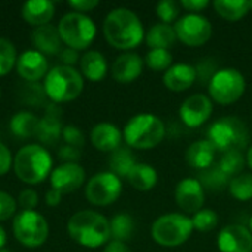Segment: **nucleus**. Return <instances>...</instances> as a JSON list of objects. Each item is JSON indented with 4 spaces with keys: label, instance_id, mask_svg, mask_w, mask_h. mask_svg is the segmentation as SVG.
Returning a JSON list of instances; mask_svg holds the SVG:
<instances>
[{
    "label": "nucleus",
    "instance_id": "20",
    "mask_svg": "<svg viewBox=\"0 0 252 252\" xmlns=\"http://www.w3.org/2000/svg\"><path fill=\"white\" fill-rule=\"evenodd\" d=\"M32 44L35 46L37 52L43 55H56L62 52V38L56 27L47 24L37 27L31 34Z\"/></svg>",
    "mask_w": 252,
    "mask_h": 252
},
{
    "label": "nucleus",
    "instance_id": "18",
    "mask_svg": "<svg viewBox=\"0 0 252 252\" xmlns=\"http://www.w3.org/2000/svg\"><path fill=\"white\" fill-rule=\"evenodd\" d=\"M62 109L58 106V103H49L46 106V115L40 120L37 127V139L46 145H53L59 136L62 134V123H61Z\"/></svg>",
    "mask_w": 252,
    "mask_h": 252
},
{
    "label": "nucleus",
    "instance_id": "25",
    "mask_svg": "<svg viewBox=\"0 0 252 252\" xmlns=\"http://www.w3.org/2000/svg\"><path fill=\"white\" fill-rule=\"evenodd\" d=\"M81 72L90 81H100L108 72V63L100 52L90 50L81 58Z\"/></svg>",
    "mask_w": 252,
    "mask_h": 252
},
{
    "label": "nucleus",
    "instance_id": "45",
    "mask_svg": "<svg viewBox=\"0 0 252 252\" xmlns=\"http://www.w3.org/2000/svg\"><path fill=\"white\" fill-rule=\"evenodd\" d=\"M68 4L75 12L81 13V12H89V10L94 9L99 4V1L97 0H71V1H68Z\"/></svg>",
    "mask_w": 252,
    "mask_h": 252
},
{
    "label": "nucleus",
    "instance_id": "28",
    "mask_svg": "<svg viewBox=\"0 0 252 252\" xmlns=\"http://www.w3.org/2000/svg\"><path fill=\"white\" fill-rule=\"evenodd\" d=\"M38 123H40V120L34 114H31L28 111H21L12 117L10 131L19 139H28L37 133Z\"/></svg>",
    "mask_w": 252,
    "mask_h": 252
},
{
    "label": "nucleus",
    "instance_id": "24",
    "mask_svg": "<svg viewBox=\"0 0 252 252\" xmlns=\"http://www.w3.org/2000/svg\"><path fill=\"white\" fill-rule=\"evenodd\" d=\"M216 148L205 139L192 143L186 151V161L190 167L198 170H207L214 165L216 161Z\"/></svg>",
    "mask_w": 252,
    "mask_h": 252
},
{
    "label": "nucleus",
    "instance_id": "23",
    "mask_svg": "<svg viewBox=\"0 0 252 252\" xmlns=\"http://www.w3.org/2000/svg\"><path fill=\"white\" fill-rule=\"evenodd\" d=\"M53 13L55 4L50 0H28L22 6V18L35 28L47 25L53 18Z\"/></svg>",
    "mask_w": 252,
    "mask_h": 252
},
{
    "label": "nucleus",
    "instance_id": "38",
    "mask_svg": "<svg viewBox=\"0 0 252 252\" xmlns=\"http://www.w3.org/2000/svg\"><path fill=\"white\" fill-rule=\"evenodd\" d=\"M155 10H157L158 18L161 19V22L171 24V22L177 21V16L180 13V4L173 0H164L157 4Z\"/></svg>",
    "mask_w": 252,
    "mask_h": 252
},
{
    "label": "nucleus",
    "instance_id": "9",
    "mask_svg": "<svg viewBox=\"0 0 252 252\" xmlns=\"http://www.w3.org/2000/svg\"><path fill=\"white\" fill-rule=\"evenodd\" d=\"M245 86V77L236 68H223L210 80L208 93L214 102L220 105H230L242 97Z\"/></svg>",
    "mask_w": 252,
    "mask_h": 252
},
{
    "label": "nucleus",
    "instance_id": "13",
    "mask_svg": "<svg viewBox=\"0 0 252 252\" xmlns=\"http://www.w3.org/2000/svg\"><path fill=\"white\" fill-rule=\"evenodd\" d=\"M211 114H213V102L205 94L189 96L179 109V115L182 121L190 128H196L205 124L210 120Z\"/></svg>",
    "mask_w": 252,
    "mask_h": 252
},
{
    "label": "nucleus",
    "instance_id": "22",
    "mask_svg": "<svg viewBox=\"0 0 252 252\" xmlns=\"http://www.w3.org/2000/svg\"><path fill=\"white\" fill-rule=\"evenodd\" d=\"M90 139L96 149L102 152H114L120 148L123 134L117 126L109 123H100L93 127Z\"/></svg>",
    "mask_w": 252,
    "mask_h": 252
},
{
    "label": "nucleus",
    "instance_id": "8",
    "mask_svg": "<svg viewBox=\"0 0 252 252\" xmlns=\"http://www.w3.org/2000/svg\"><path fill=\"white\" fill-rule=\"evenodd\" d=\"M58 31L62 41L74 50L87 49L96 37L94 22L84 13L78 12L63 15L59 21Z\"/></svg>",
    "mask_w": 252,
    "mask_h": 252
},
{
    "label": "nucleus",
    "instance_id": "33",
    "mask_svg": "<svg viewBox=\"0 0 252 252\" xmlns=\"http://www.w3.org/2000/svg\"><path fill=\"white\" fill-rule=\"evenodd\" d=\"M245 164H247V158L244 157V154L241 151H232L223 154L217 165L226 176L233 179L241 174Z\"/></svg>",
    "mask_w": 252,
    "mask_h": 252
},
{
    "label": "nucleus",
    "instance_id": "47",
    "mask_svg": "<svg viewBox=\"0 0 252 252\" xmlns=\"http://www.w3.org/2000/svg\"><path fill=\"white\" fill-rule=\"evenodd\" d=\"M10 165H12V157H10V152L9 149L0 142V176L6 174L9 170H10Z\"/></svg>",
    "mask_w": 252,
    "mask_h": 252
},
{
    "label": "nucleus",
    "instance_id": "51",
    "mask_svg": "<svg viewBox=\"0 0 252 252\" xmlns=\"http://www.w3.org/2000/svg\"><path fill=\"white\" fill-rule=\"evenodd\" d=\"M6 245V232L3 230V227L0 226V251H1V248Z\"/></svg>",
    "mask_w": 252,
    "mask_h": 252
},
{
    "label": "nucleus",
    "instance_id": "7",
    "mask_svg": "<svg viewBox=\"0 0 252 252\" xmlns=\"http://www.w3.org/2000/svg\"><path fill=\"white\" fill-rule=\"evenodd\" d=\"M192 230H193L192 219H189L185 214L171 213L157 219L152 224L151 233H152V239L158 245L171 248L185 244L192 235Z\"/></svg>",
    "mask_w": 252,
    "mask_h": 252
},
{
    "label": "nucleus",
    "instance_id": "29",
    "mask_svg": "<svg viewBox=\"0 0 252 252\" xmlns=\"http://www.w3.org/2000/svg\"><path fill=\"white\" fill-rule=\"evenodd\" d=\"M136 165V158L128 148H118L111 154L109 168L117 177H127Z\"/></svg>",
    "mask_w": 252,
    "mask_h": 252
},
{
    "label": "nucleus",
    "instance_id": "4",
    "mask_svg": "<svg viewBox=\"0 0 252 252\" xmlns=\"http://www.w3.org/2000/svg\"><path fill=\"white\" fill-rule=\"evenodd\" d=\"M207 140L216 148L217 152H242L248 146L250 131L242 120L236 117H223L210 126Z\"/></svg>",
    "mask_w": 252,
    "mask_h": 252
},
{
    "label": "nucleus",
    "instance_id": "21",
    "mask_svg": "<svg viewBox=\"0 0 252 252\" xmlns=\"http://www.w3.org/2000/svg\"><path fill=\"white\" fill-rule=\"evenodd\" d=\"M164 84L171 92H185L196 80V71L189 63H176L171 65L164 74Z\"/></svg>",
    "mask_w": 252,
    "mask_h": 252
},
{
    "label": "nucleus",
    "instance_id": "54",
    "mask_svg": "<svg viewBox=\"0 0 252 252\" xmlns=\"http://www.w3.org/2000/svg\"><path fill=\"white\" fill-rule=\"evenodd\" d=\"M250 10H252V1H250Z\"/></svg>",
    "mask_w": 252,
    "mask_h": 252
},
{
    "label": "nucleus",
    "instance_id": "41",
    "mask_svg": "<svg viewBox=\"0 0 252 252\" xmlns=\"http://www.w3.org/2000/svg\"><path fill=\"white\" fill-rule=\"evenodd\" d=\"M195 71H196V78L201 81V84H205V81L210 83V80L213 78V75L217 72L216 65H214L210 59L201 61V62L198 63V66L195 68Z\"/></svg>",
    "mask_w": 252,
    "mask_h": 252
},
{
    "label": "nucleus",
    "instance_id": "44",
    "mask_svg": "<svg viewBox=\"0 0 252 252\" xmlns=\"http://www.w3.org/2000/svg\"><path fill=\"white\" fill-rule=\"evenodd\" d=\"M59 158L63 159V161H68V162L74 164V161H77V159L81 158V151L78 148L65 145V146H62L59 149Z\"/></svg>",
    "mask_w": 252,
    "mask_h": 252
},
{
    "label": "nucleus",
    "instance_id": "53",
    "mask_svg": "<svg viewBox=\"0 0 252 252\" xmlns=\"http://www.w3.org/2000/svg\"><path fill=\"white\" fill-rule=\"evenodd\" d=\"M250 230H251V233H252V216H251V219H250Z\"/></svg>",
    "mask_w": 252,
    "mask_h": 252
},
{
    "label": "nucleus",
    "instance_id": "37",
    "mask_svg": "<svg viewBox=\"0 0 252 252\" xmlns=\"http://www.w3.org/2000/svg\"><path fill=\"white\" fill-rule=\"evenodd\" d=\"M192 223H193V229H196L199 232H211L213 229H216V226L219 223V217H217L216 211H213L210 208H202L196 214H193Z\"/></svg>",
    "mask_w": 252,
    "mask_h": 252
},
{
    "label": "nucleus",
    "instance_id": "30",
    "mask_svg": "<svg viewBox=\"0 0 252 252\" xmlns=\"http://www.w3.org/2000/svg\"><path fill=\"white\" fill-rule=\"evenodd\" d=\"M198 180L202 185V188L210 192H221L224 189H229L230 183V177L226 176L217 164L211 165L207 170H202Z\"/></svg>",
    "mask_w": 252,
    "mask_h": 252
},
{
    "label": "nucleus",
    "instance_id": "48",
    "mask_svg": "<svg viewBox=\"0 0 252 252\" xmlns=\"http://www.w3.org/2000/svg\"><path fill=\"white\" fill-rule=\"evenodd\" d=\"M61 56V61L66 65V66H72L77 61H78V53L77 50L71 49V47H65L62 49V52L59 53Z\"/></svg>",
    "mask_w": 252,
    "mask_h": 252
},
{
    "label": "nucleus",
    "instance_id": "40",
    "mask_svg": "<svg viewBox=\"0 0 252 252\" xmlns=\"http://www.w3.org/2000/svg\"><path fill=\"white\" fill-rule=\"evenodd\" d=\"M16 211V202L15 199L6 193L0 190V221L10 219Z\"/></svg>",
    "mask_w": 252,
    "mask_h": 252
},
{
    "label": "nucleus",
    "instance_id": "31",
    "mask_svg": "<svg viewBox=\"0 0 252 252\" xmlns=\"http://www.w3.org/2000/svg\"><path fill=\"white\" fill-rule=\"evenodd\" d=\"M213 6L227 21H239L250 12V1L247 0H216Z\"/></svg>",
    "mask_w": 252,
    "mask_h": 252
},
{
    "label": "nucleus",
    "instance_id": "2",
    "mask_svg": "<svg viewBox=\"0 0 252 252\" xmlns=\"http://www.w3.org/2000/svg\"><path fill=\"white\" fill-rule=\"evenodd\" d=\"M69 236L86 248H99L111 239L109 221L92 210L75 213L68 221Z\"/></svg>",
    "mask_w": 252,
    "mask_h": 252
},
{
    "label": "nucleus",
    "instance_id": "14",
    "mask_svg": "<svg viewBox=\"0 0 252 252\" xmlns=\"http://www.w3.org/2000/svg\"><path fill=\"white\" fill-rule=\"evenodd\" d=\"M176 204L188 214H196L202 210L205 192L198 179H183L176 186Z\"/></svg>",
    "mask_w": 252,
    "mask_h": 252
},
{
    "label": "nucleus",
    "instance_id": "49",
    "mask_svg": "<svg viewBox=\"0 0 252 252\" xmlns=\"http://www.w3.org/2000/svg\"><path fill=\"white\" fill-rule=\"evenodd\" d=\"M61 199H62V193L58 192V190H55V189H50V190L46 193V204L50 205V207L59 205Z\"/></svg>",
    "mask_w": 252,
    "mask_h": 252
},
{
    "label": "nucleus",
    "instance_id": "32",
    "mask_svg": "<svg viewBox=\"0 0 252 252\" xmlns=\"http://www.w3.org/2000/svg\"><path fill=\"white\" fill-rule=\"evenodd\" d=\"M111 238L118 242H126L131 238L134 230V221L128 214H117L111 221Z\"/></svg>",
    "mask_w": 252,
    "mask_h": 252
},
{
    "label": "nucleus",
    "instance_id": "42",
    "mask_svg": "<svg viewBox=\"0 0 252 252\" xmlns=\"http://www.w3.org/2000/svg\"><path fill=\"white\" fill-rule=\"evenodd\" d=\"M18 202H19L22 211H32L35 208V205L38 204V196L34 190L27 189V190H22L19 193Z\"/></svg>",
    "mask_w": 252,
    "mask_h": 252
},
{
    "label": "nucleus",
    "instance_id": "43",
    "mask_svg": "<svg viewBox=\"0 0 252 252\" xmlns=\"http://www.w3.org/2000/svg\"><path fill=\"white\" fill-rule=\"evenodd\" d=\"M43 94H46V92H44V87H40V86H37L35 83H31V84H28L27 87H25V90H24V99H25V102H28V103H38L41 99H43Z\"/></svg>",
    "mask_w": 252,
    "mask_h": 252
},
{
    "label": "nucleus",
    "instance_id": "3",
    "mask_svg": "<svg viewBox=\"0 0 252 252\" xmlns=\"http://www.w3.org/2000/svg\"><path fill=\"white\" fill-rule=\"evenodd\" d=\"M123 137L130 148L152 149L165 137V126L154 114H137L128 120Z\"/></svg>",
    "mask_w": 252,
    "mask_h": 252
},
{
    "label": "nucleus",
    "instance_id": "16",
    "mask_svg": "<svg viewBox=\"0 0 252 252\" xmlns=\"http://www.w3.org/2000/svg\"><path fill=\"white\" fill-rule=\"evenodd\" d=\"M84 177H86V173L81 165L75 162L74 164L66 162L52 171L50 185H52V189L63 195V193L77 190L84 183Z\"/></svg>",
    "mask_w": 252,
    "mask_h": 252
},
{
    "label": "nucleus",
    "instance_id": "10",
    "mask_svg": "<svg viewBox=\"0 0 252 252\" xmlns=\"http://www.w3.org/2000/svg\"><path fill=\"white\" fill-rule=\"evenodd\" d=\"M13 233L18 242L28 248L41 247L49 236V224L46 219L32 211H21L13 220Z\"/></svg>",
    "mask_w": 252,
    "mask_h": 252
},
{
    "label": "nucleus",
    "instance_id": "11",
    "mask_svg": "<svg viewBox=\"0 0 252 252\" xmlns=\"http://www.w3.org/2000/svg\"><path fill=\"white\" fill-rule=\"evenodd\" d=\"M176 37L186 46L198 47L205 44L213 34L211 22L199 13H188L174 24Z\"/></svg>",
    "mask_w": 252,
    "mask_h": 252
},
{
    "label": "nucleus",
    "instance_id": "17",
    "mask_svg": "<svg viewBox=\"0 0 252 252\" xmlns=\"http://www.w3.org/2000/svg\"><path fill=\"white\" fill-rule=\"evenodd\" d=\"M16 71L28 83H35L46 75V56L37 50H27L16 59Z\"/></svg>",
    "mask_w": 252,
    "mask_h": 252
},
{
    "label": "nucleus",
    "instance_id": "46",
    "mask_svg": "<svg viewBox=\"0 0 252 252\" xmlns=\"http://www.w3.org/2000/svg\"><path fill=\"white\" fill-rule=\"evenodd\" d=\"M208 0H182L180 6L185 7L188 12L190 13H198L201 10H204L205 7H208Z\"/></svg>",
    "mask_w": 252,
    "mask_h": 252
},
{
    "label": "nucleus",
    "instance_id": "27",
    "mask_svg": "<svg viewBox=\"0 0 252 252\" xmlns=\"http://www.w3.org/2000/svg\"><path fill=\"white\" fill-rule=\"evenodd\" d=\"M127 180L134 189L140 192H148L155 188L158 182V173L154 167L148 164H136L127 176Z\"/></svg>",
    "mask_w": 252,
    "mask_h": 252
},
{
    "label": "nucleus",
    "instance_id": "55",
    "mask_svg": "<svg viewBox=\"0 0 252 252\" xmlns=\"http://www.w3.org/2000/svg\"><path fill=\"white\" fill-rule=\"evenodd\" d=\"M0 252H7V251H0Z\"/></svg>",
    "mask_w": 252,
    "mask_h": 252
},
{
    "label": "nucleus",
    "instance_id": "12",
    "mask_svg": "<svg viewBox=\"0 0 252 252\" xmlns=\"http://www.w3.org/2000/svg\"><path fill=\"white\" fill-rule=\"evenodd\" d=\"M123 186L120 177L111 171L97 173L93 176L86 186V198L90 204L105 207L114 204L121 195Z\"/></svg>",
    "mask_w": 252,
    "mask_h": 252
},
{
    "label": "nucleus",
    "instance_id": "1",
    "mask_svg": "<svg viewBox=\"0 0 252 252\" xmlns=\"http://www.w3.org/2000/svg\"><path fill=\"white\" fill-rule=\"evenodd\" d=\"M103 34L106 41L120 50L134 49L145 38L142 21L133 10L126 7H117L106 15Z\"/></svg>",
    "mask_w": 252,
    "mask_h": 252
},
{
    "label": "nucleus",
    "instance_id": "50",
    "mask_svg": "<svg viewBox=\"0 0 252 252\" xmlns=\"http://www.w3.org/2000/svg\"><path fill=\"white\" fill-rule=\"evenodd\" d=\"M103 252H131L128 250V247L124 242H118V241H112L106 245Z\"/></svg>",
    "mask_w": 252,
    "mask_h": 252
},
{
    "label": "nucleus",
    "instance_id": "34",
    "mask_svg": "<svg viewBox=\"0 0 252 252\" xmlns=\"http://www.w3.org/2000/svg\"><path fill=\"white\" fill-rule=\"evenodd\" d=\"M229 192L238 201L252 199V174H239L230 179Z\"/></svg>",
    "mask_w": 252,
    "mask_h": 252
},
{
    "label": "nucleus",
    "instance_id": "19",
    "mask_svg": "<svg viewBox=\"0 0 252 252\" xmlns=\"http://www.w3.org/2000/svg\"><path fill=\"white\" fill-rule=\"evenodd\" d=\"M112 77L123 84L134 81L143 71V59L133 52L120 55L112 63Z\"/></svg>",
    "mask_w": 252,
    "mask_h": 252
},
{
    "label": "nucleus",
    "instance_id": "35",
    "mask_svg": "<svg viewBox=\"0 0 252 252\" xmlns=\"http://www.w3.org/2000/svg\"><path fill=\"white\" fill-rule=\"evenodd\" d=\"M145 62L152 71H167L173 63V55L167 49H151Z\"/></svg>",
    "mask_w": 252,
    "mask_h": 252
},
{
    "label": "nucleus",
    "instance_id": "39",
    "mask_svg": "<svg viewBox=\"0 0 252 252\" xmlns=\"http://www.w3.org/2000/svg\"><path fill=\"white\" fill-rule=\"evenodd\" d=\"M62 137L69 146H74L78 149L84 146V136L80 131V128H77L75 126H65L62 130Z\"/></svg>",
    "mask_w": 252,
    "mask_h": 252
},
{
    "label": "nucleus",
    "instance_id": "15",
    "mask_svg": "<svg viewBox=\"0 0 252 252\" xmlns=\"http://www.w3.org/2000/svg\"><path fill=\"white\" fill-rule=\"evenodd\" d=\"M217 247L220 252H252L251 230L242 224H229L220 232Z\"/></svg>",
    "mask_w": 252,
    "mask_h": 252
},
{
    "label": "nucleus",
    "instance_id": "36",
    "mask_svg": "<svg viewBox=\"0 0 252 252\" xmlns=\"http://www.w3.org/2000/svg\"><path fill=\"white\" fill-rule=\"evenodd\" d=\"M16 59L18 58L15 46L6 38H0V77L10 72V69L16 63Z\"/></svg>",
    "mask_w": 252,
    "mask_h": 252
},
{
    "label": "nucleus",
    "instance_id": "52",
    "mask_svg": "<svg viewBox=\"0 0 252 252\" xmlns=\"http://www.w3.org/2000/svg\"><path fill=\"white\" fill-rule=\"evenodd\" d=\"M245 158H247V165L252 170V146L248 148V152H247V157Z\"/></svg>",
    "mask_w": 252,
    "mask_h": 252
},
{
    "label": "nucleus",
    "instance_id": "6",
    "mask_svg": "<svg viewBox=\"0 0 252 252\" xmlns=\"http://www.w3.org/2000/svg\"><path fill=\"white\" fill-rule=\"evenodd\" d=\"M43 87L46 96H49L55 103H62L77 99L84 89V81L75 68L59 65L46 74Z\"/></svg>",
    "mask_w": 252,
    "mask_h": 252
},
{
    "label": "nucleus",
    "instance_id": "5",
    "mask_svg": "<svg viewBox=\"0 0 252 252\" xmlns=\"http://www.w3.org/2000/svg\"><path fill=\"white\" fill-rule=\"evenodd\" d=\"M52 157L40 145L22 146L13 161L16 176L28 185L41 183L52 170Z\"/></svg>",
    "mask_w": 252,
    "mask_h": 252
},
{
    "label": "nucleus",
    "instance_id": "26",
    "mask_svg": "<svg viewBox=\"0 0 252 252\" xmlns=\"http://www.w3.org/2000/svg\"><path fill=\"white\" fill-rule=\"evenodd\" d=\"M177 37H176V31L174 27H171L170 24H155L149 28V31L146 32V44L151 49H167L171 47L176 43Z\"/></svg>",
    "mask_w": 252,
    "mask_h": 252
}]
</instances>
